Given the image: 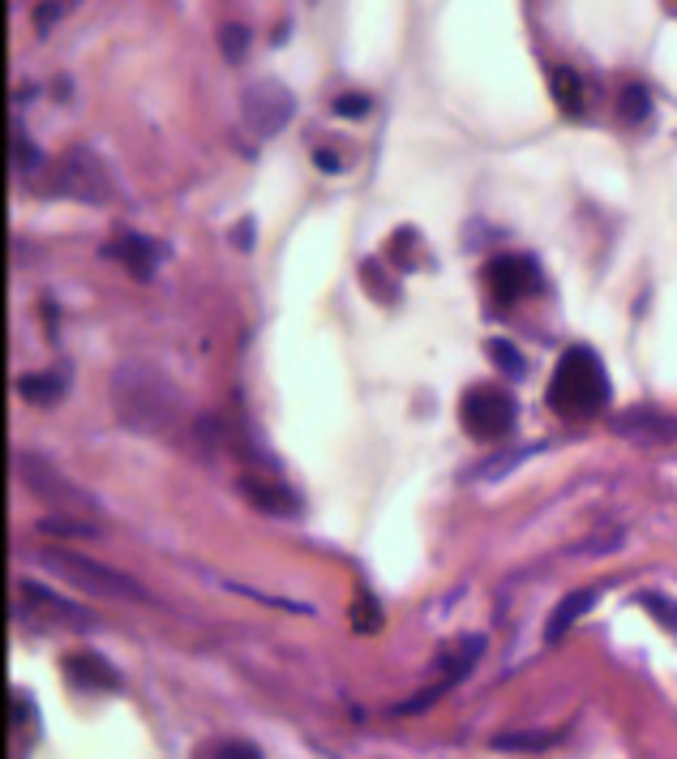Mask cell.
I'll list each match as a JSON object with an SVG mask.
<instances>
[{
	"mask_svg": "<svg viewBox=\"0 0 677 759\" xmlns=\"http://www.w3.org/2000/svg\"><path fill=\"white\" fill-rule=\"evenodd\" d=\"M18 601H22V610H27V605H35L39 622H43V618H61V622H95L91 610H82V605H73V601H65V597H56V592L39 588L35 579H18Z\"/></svg>",
	"mask_w": 677,
	"mask_h": 759,
	"instance_id": "cell-7",
	"label": "cell"
},
{
	"mask_svg": "<svg viewBox=\"0 0 677 759\" xmlns=\"http://www.w3.org/2000/svg\"><path fill=\"white\" fill-rule=\"evenodd\" d=\"M18 391H22V399H31V403H56V399L65 396L61 378H52V373H27L18 382Z\"/></svg>",
	"mask_w": 677,
	"mask_h": 759,
	"instance_id": "cell-14",
	"label": "cell"
},
{
	"mask_svg": "<svg viewBox=\"0 0 677 759\" xmlns=\"http://www.w3.org/2000/svg\"><path fill=\"white\" fill-rule=\"evenodd\" d=\"M665 417H626L617 430L622 434H643V438H674V425H660Z\"/></svg>",
	"mask_w": 677,
	"mask_h": 759,
	"instance_id": "cell-17",
	"label": "cell"
},
{
	"mask_svg": "<svg viewBox=\"0 0 677 759\" xmlns=\"http://www.w3.org/2000/svg\"><path fill=\"white\" fill-rule=\"evenodd\" d=\"M241 494H245L253 506H262L266 515H296V510H300V498H296L287 485H279V481L245 476V481H241Z\"/></svg>",
	"mask_w": 677,
	"mask_h": 759,
	"instance_id": "cell-10",
	"label": "cell"
},
{
	"mask_svg": "<svg viewBox=\"0 0 677 759\" xmlns=\"http://www.w3.org/2000/svg\"><path fill=\"white\" fill-rule=\"evenodd\" d=\"M318 164L326 168V172H335V168H339V159H335V155H318Z\"/></svg>",
	"mask_w": 677,
	"mask_h": 759,
	"instance_id": "cell-25",
	"label": "cell"
},
{
	"mask_svg": "<svg viewBox=\"0 0 677 759\" xmlns=\"http://www.w3.org/2000/svg\"><path fill=\"white\" fill-rule=\"evenodd\" d=\"M549 742H558L553 729H544V734H501V738H494L498 751H544Z\"/></svg>",
	"mask_w": 677,
	"mask_h": 759,
	"instance_id": "cell-15",
	"label": "cell"
},
{
	"mask_svg": "<svg viewBox=\"0 0 677 759\" xmlns=\"http://www.w3.org/2000/svg\"><path fill=\"white\" fill-rule=\"evenodd\" d=\"M241 104H245V125H250L257 138H275L279 129H287V120L296 112L292 91H287L284 82H275V77H262V82L245 86V99Z\"/></svg>",
	"mask_w": 677,
	"mask_h": 759,
	"instance_id": "cell-5",
	"label": "cell"
},
{
	"mask_svg": "<svg viewBox=\"0 0 677 759\" xmlns=\"http://www.w3.org/2000/svg\"><path fill=\"white\" fill-rule=\"evenodd\" d=\"M18 476H22V485H27L35 498H43V503L56 506V510H73V515H91V510H95V498H91L82 485H73L61 468H52L43 455L22 451V455H18Z\"/></svg>",
	"mask_w": 677,
	"mask_h": 759,
	"instance_id": "cell-3",
	"label": "cell"
},
{
	"mask_svg": "<svg viewBox=\"0 0 677 759\" xmlns=\"http://www.w3.org/2000/svg\"><path fill=\"white\" fill-rule=\"evenodd\" d=\"M13 159H18V168L27 172V168H35V164H43V155H39L35 146H31V138L22 134V125H13Z\"/></svg>",
	"mask_w": 677,
	"mask_h": 759,
	"instance_id": "cell-18",
	"label": "cell"
},
{
	"mask_svg": "<svg viewBox=\"0 0 677 759\" xmlns=\"http://www.w3.org/2000/svg\"><path fill=\"white\" fill-rule=\"evenodd\" d=\"M65 674H70L73 687H86V691L120 687V674L107 665L104 656H95V652H73V656H65Z\"/></svg>",
	"mask_w": 677,
	"mask_h": 759,
	"instance_id": "cell-9",
	"label": "cell"
},
{
	"mask_svg": "<svg viewBox=\"0 0 677 759\" xmlns=\"http://www.w3.org/2000/svg\"><path fill=\"white\" fill-rule=\"evenodd\" d=\"M47 571H56L61 579H70L77 592H95V597H116V601H146V588L138 579H129L116 567H104L95 558H82L70 549H43L39 554Z\"/></svg>",
	"mask_w": 677,
	"mask_h": 759,
	"instance_id": "cell-2",
	"label": "cell"
},
{
	"mask_svg": "<svg viewBox=\"0 0 677 759\" xmlns=\"http://www.w3.org/2000/svg\"><path fill=\"white\" fill-rule=\"evenodd\" d=\"M532 288V262H523V257H494L489 262V292L498 296V301H519L523 292Z\"/></svg>",
	"mask_w": 677,
	"mask_h": 759,
	"instance_id": "cell-8",
	"label": "cell"
},
{
	"mask_svg": "<svg viewBox=\"0 0 677 759\" xmlns=\"http://www.w3.org/2000/svg\"><path fill=\"white\" fill-rule=\"evenodd\" d=\"M107 253L120 257V262H129L134 275H150V271H155V257H159V250H155L150 241H142V236H125V241H116Z\"/></svg>",
	"mask_w": 677,
	"mask_h": 759,
	"instance_id": "cell-12",
	"label": "cell"
},
{
	"mask_svg": "<svg viewBox=\"0 0 677 759\" xmlns=\"http://www.w3.org/2000/svg\"><path fill=\"white\" fill-rule=\"evenodd\" d=\"M219 43H223V61H228V65H241V61H245V52H250V31L232 22V27H223V31H219Z\"/></svg>",
	"mask_w": 677,
	"mask_h": 759,
	"instance_id": "cell-16",
	"label": "cell"
},
{
	"mask_svg": "<svg viewBox=\"0 0 677 759\" xmlns=\"http://www.w3.org/2000/svg\"><path fill=\"white\" fill-rule=\"evenodd\" d=\"M596 601H601V592H596V588H579V592H571V597H562V601H558V610H553V618H549V640L567 635L579 618L592 614V605H596Z\"/></svg>",
	"mask_w": 677,
	"mask_h": 759,
	"instance_id": "cell-11",
	"label": "cell"
},
{
	"mask_svg": "<svg viewBox=\"0 0 677 759\" xmlns=\"http://www.w3.org/2000/svg\"><path fill=\"white\" fill-rule=\"evenodd\" d=\"M459 421L472 438L480 442H498L515 430V399L501 387H472L459 403Z\"/></svg>",
	"mask_w": 677,
	"mask_h": 759,
	"instance_id": "cell-4",
	"label": "cell"
},
{
	"mask_svg": "<svg viewBox=\"0 0 677 759\" xmlns=\"http://www.w3.org/2000/svg\"><path fill=\"white\" fill-rule=\"evenodd\" d=\"M489 352H494V361H498L506 373H519V369H523V361L515 357V348H510L506 339H494V344H489Z\"/></svg>",
	"mask_w": 677,
	"mask_h": 759,
	"instance_id": "cell-21",
	"label": "cell"
},
{
	"mask_svg": "<svg viewBox=\"0 0 677 759\" xmlns=\"http://www.w3.org/2000/svg\"><path fill=\"white\" fill-rule=\"evenodd\" d=\"M56 189L61 193H73L77 202H107L112 185H107V172L99 168V159L86 150V146H73L65 150V159L56 164Z\"/></svg>",
	"mask_w": 677,
	"mask_h": 759,
	"instance_id": "cell-6",
	"label": "cell"
},
{
	"mask_svg": "<svg viewBox=\"0 0 677 759\" xmlns=\"http://www.w3.org/2000/svg\"><path fill=\"white\" fill-rule=\"evenodd\" d=\"M622 112H626V120H643L647 116V91L643 86H626L622 91Z\"/></svg>",
	"mask_w": 677,
	"mask_h": 759,
	"instance_id": "cell-19",
	"label": "cell"
},
{
	"mask_svg": "<svg viewBox=\"0 0 677 759\" xmlns=\"http://www.w3.org/2000/svg\"><path fill=\"white\" fill-rule=\"evenodd\" d=\"M369 108H373V99H369V95H343V99L335 104L339 116H364Z\"/></svg>",
	"mask_w": 677,
	"mask_h": 759,
	"instance_id": "cell-22",
	"label": "cell"
},
{
	"mask_svg": "<svg viewBox=\"0 0 677 759\" xmlns=\"http://www.w3.org/2000/svg\"><path fill=\"white\" fill-rule=\"evenodd\" d=\"M609 403V378L596 352L592 348H571L553 382H549V408L562 417V421H583V417H596Z\"/></svg>",
	"mask_w": 677,
	"mask_h": 759,
	"instance_id": "cell-1",
	"label": "cell"
},
{
	"mask_svg": "<svg viewBox=\"0 0 677 759\" xmlns=\"http://www.w3.org/2000/svg\"><path fill=\"white\" fill-rule=\"evenodd\" d=\"M352 618H357V631H378L382 626V610H373L369 597H360L357 605H352Z\"/></svg>",
	"mask_w": 677,
	"mask_h": 759,
	"instance_id": "cell-20",
	"label": "cell"
},
{
	"mask_svg": "<svg viewBox=\"0 0 677 759\" xmlns=\"http://www.w3.org/2000/svg\"><path fill=\"white\" fill-rule=\"evenodd\" d=\"M214 759H262V756H257L253 747H245V742H228Z\"/></svg>",
	"mask_w": 677,
	"mask_h": 759,
	"instance_id": "cell-24",
	"label": "cell"
},
{
	"mask_svg": "<svg viewBox=\"0 0 677 759\" xmlns=\"http://www.w3.org/2000/svg\"><path fill=\"white\" fill-rule=\"evenodd\" d=\"M549 91H553V99L571 112V116H579V108H583V77H579V73H574V70H553V77H549Z\"/></svg>",
	"mask_w": 677,
	"mask_h": 759,
	"instance_id": "cell-13",
	"label": "cell"
},
{
	"mask_svg": "<svg viewBox=\"0 0 677 759\" xmlns=\"http://www.w3.org/2000/svg\"><path fill=\"white\" fill-rule=\"evenodd\" d=\"M643 605H647L652 614H665V622H669V631L677 635V605H669L665 597H643Z\"/></svg>",
	"mask_w": 677,
	"mask_h": 759,
	"instance_id": "cell-23",
	"label": "cell"
}]
</instances>
